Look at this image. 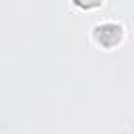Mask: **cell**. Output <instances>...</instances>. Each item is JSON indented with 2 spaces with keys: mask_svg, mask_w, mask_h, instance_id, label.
Returning a JSON list of instances; mask_svg holds the SVG:
<instances>
[{
  "mask_svg": "<svg viewBox=\"0 0 134 134\" xmlns=\"http://www.w3.org/2000/svg\"><path fill=\"white\" fill-rule=\"evenodd\" d=\"M94 38H96V42H98L100 46L113 48V46L119 44V40H121V27L115 25V23H105V25H100V27L94 29Z\"/></svg>",
  "mask_w": 134,
  "mask_h": 134,
  "instance_id": "obj_1",
  "label": "cell"
},
{
  "mask_svg": "<svg viewBox=\"0 0 134 134\" xmlns=\"http://www.w3.org/2000/svg\"><path fill=\"white\" fill-rule=\"evenodd\" d=\"M77 6H82V8H92V6H98V4H103V0H73Z\"/></svg>",
  "mask_w": 134,
  "mask_h": 134,
  "instance_id": "obj_2",
  "label": "cell"
}]
</instances>
